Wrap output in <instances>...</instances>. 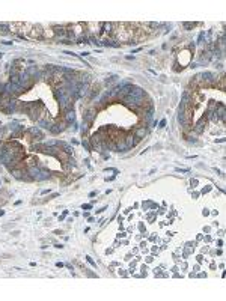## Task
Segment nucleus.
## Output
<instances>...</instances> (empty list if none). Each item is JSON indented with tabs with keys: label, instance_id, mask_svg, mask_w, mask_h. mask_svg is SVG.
<instances>
[{
	"label": "nucleus",
	"instance_id": "1",
	"mask_svg": "<svg viewBox=\"0 0 226 301\" xmlns=\"http://www.w3.org/2000/svg\"><path fill=\"white\" fill-rule=\"evenodd\" d=\"M145 98H146V92L142 89V87L133 86L131 92H130L122 101H124V104L127 105V107L133 109V110H137L139 107H142V105L145 104Z\"/></svg>",
	"mask_w": 226,
	"mask_h": 301
},
{
	"label": "nucleus",
	"instance_id": "2",
	"mask_svg": "<svg viewBox=\"0 0 226 301\" xmlns=\"http://www.w3.org/2000/svg\"><path fill=\"white\" fill-rule=\"evenodd\" d=\"M3 92H5V93H8L9 96H17V95H20V93H23V92H26V91L23 89V87H21L20 84L8 82V83L3 86ZM3 92H2V93H3Z\"/></svg>",
	"mask_w": 226,
	"mask_h": 301
},
{
	"label": "nucleus",
	"instance_id": "3",
	"mask_svg": "<svg viewBox=\"0 0 226 301\" xmlns=\"http://www.w3.org/2000/svg\"><path fill=\"white\" fill-rule=\"evenodd\" d=\"M30 30L29 32V36L30 38H42V29H41V26H29Z\"/></svg>",
	"mask_w": 226,
	"mask_h": 301
},
{
	"label": "nucleus",
	"instance_id": "4",
	"mask_svg": "<svg viewBox=\"0 0 226 301\" xmlns=\"http://www.w3.org/2000/svg\"><path fill=\"white\" fill-rule=\"evenodd\" d=\"M124 141H125V146H127V149H131V148H134L136 145H137V139L134 137V134H128V136H125L124 137Z\"/></svg>",
	"mask_w": 226,
	"mask_h": 301
},
{
	"label": "nucleus",
	"instance_id": "5",
	"mask_svg": "<svg viewBox=\"0 0 226 301\" xmlns=\"http://www.w3.org/2000/svg\"><path fill=\"white\" fill-rule=\"evenodd\" d=\"M65 127H66L65 122H56V123H53V125H51L50 132H51V134H59V132H62V131L65 130Z\"/></svg>",
	"mask_w": 226,
	"mask_h": 301
},
{
	"label": "nucleus",
	"instance_id": "6",
	"mask_svg": "<svg viewBox=\"0 0 226 301\" xmlns=\"http://www.w3.org/2000/svg\"><path fill=\"white\" fill-rule=\"evenodd\" d=\"M89 93H91L89 84H80L79 93H77V98H84V96H89Z\"/></svg>",
	"mask_w": 226,
	"mask_h": 301
},
{
	"label": "nucleus",
	"instance_id": "7",
	"mask_svg": "<svg viewBox=\"0 0 226 301\" xmlns=\"http://www.w3.org/2000/svg\"><path fill=\"white\" fill-rule=\"evenodd\" d=\"M63 122L66 125H71V123H75V113L74 110H69L63 114Z\"/></svg>",
	"mask_w": 226,
	"mask_h": 301
},
{
	"label": "nucleus",
	"instance_id": "8",
	"mask_svg": "<svg viewBox=\"0 0 226 301\" xmlns=\"http://www.w3.org/2000/svg\"><path fill=\"white\" fill-rule=\"evenodd\" d=\"M29 132L32 134V139L33 140H36V141H42V139H44V134L41 132L39 128H30Z\"/></svg>",
	"mask_w": 226,
	"mask_h": 301
},
{
	"label": "nucleus",
	"instance_id": "9",
	"mask_svg": "<svg viewBox=\"0 0 226 301\" xmlns=\"http://www.w3.org/2000/svg\"><path fill=\"white\" fill-rule=\"evenodd\" d=\"M95 113H97V111H95L93 109L88 110V111H86V113L83 114V122H86V123H89V125H91V123L93 122V118H95Z\"/></svg>",
	"mask_w": 226,
	"mask_h": 301
},
{
	"label": "nucleus",
	"instance_id": "10",
	"mask_svg": "<svg viewBox=\"0 0 226 301\" xmlns=\"http://www.w3.org/2000/svg\"><path fill=\"white\" fill-rule=\"evenodd\" d=\"M53 33L56 36H60V38H66V27L65 26H54L53 27Z\"/></svg>",
	"mask_w": 226,
	"mask_h": 301
},
{
	"label": "nucleus",
	"instance_id": "11",
	"mask_svg": "<svg viewBox=\"0 0 226 301\" xmlns=\"http://www.w3.org/2000/svg\"><path fill=\"white\" fill-rule=\"evenodd\" d=\"M146 132H148V130L145 128V127H139V128H136L134 130V137L137 139V140H140V139H143L145 136H146Z\"/></svg>",
	"mask_w": 226,
	"mask_h": 301
},
{
	"label": "nucleus",
	"instance_id": "12",
	"mask_svg": "<svg viewBox=\"0 0 226 301\" xmlns=\"http://www.w3.org/2000/svg\"><path fill=\"white\" fill-rule=\"evenodd\" d=\"M48 178H50V172H48L47 169H42V167H41V172L38 173V176H36V179H35V181L41 182V181H45V179H48Z\"/></svg>",
	"mask_w": 226,
	"mask_h": 301
},
{
	"label": "nucleus",
	"instance_id": "13",
	"mask_svg": "<svg viewBox=\"0 0 226 301\" xmlns=\"http://www.w3.org/2000/svg\"><path fill=\"white\" fill-rule=\"evenodd\" d=\"M57 146L60 148V150H65V152H66V154H69V155H71V154H73V150H74V149H73L71 146H69L68 143H65V141H57Z\"/></svg>",
	"mask_w": 226,
	"mask_h": 301
},
{
	"label": "nucleus",
	"instance_id": "14",
	"mask_svg": "<svg viewBox=\"0 0 226 301\" xmlns=\"http://www.w3.org/2000/svg\"><path fill=\"white\" fill-rule=\"evenodd\" d=\"M38 123H39V127H41V128H45V130H48V131H50L51 125H53V123H51L48 119H45V118H41V119H38Z\"/></svg>",
	"mask_w": 226,
	"mask_h": 301
},
{
	"label": "nucleus",
	"instance_id": "15",
	"mask_svg": "<svg viewBox=\"0 0 226 301\" xmlns=\"http://www.w3.org/2000/svg\"><path fill=\"white\" fill-rule=\"evenodd\" d=\"M101 27L104 29L103 32H106V33L112 35V33H113V27H115V24H113V23H101Z\"/></svg>",
	"mask_w": 226,
	"mask_h": 301
},
{
	"label": "nucleus",
	"instance_id": "16",
	"mask_svg": "<svg viewBox=\"0 0 226 301\" xmlns=\"http://www.w3.org/2000/svg\"><path fill=\"white\" fill-rule=\"evenodd\" d=\"M143 114H145V116H143L145 122H146V123H149V122L152 121V114H154V107H152V109H146Z\"/></svg>",
	"mask_w": 226,
	"mask_h": 301
},
{
	"label": "nucleus",
	"instance_id": "17",
	"mask_svg": "<svg viewBox=\"0 0 226 301\" xmlns=\"http://www.w3.org/2000/svg\"><path fill=\"white\" fill-rule=\"evenodd\" d=\"M69 157H71V155H69V154H66L65 150H60V152L56 155V158H57L59 161H62V163H66V161L69 160Z\"/></svg>",
	"mask_w": 226,
	"mask_h": 301
},
{
	"label": "nucleus",
	"instance_id": "18",
	"mask_svg": "<svg viewBox=\"0 0 226 301\" xmlns=\"http://www.w3.org/2000/svg\"><path fill=\"white\" fill-rule=\"evenodd\" d=\"M23 163H26V166H27V167H32V166H38L39 161H38L36 157H29V158H26Z\"/></svg>",
	"mask_w": 226,
	"mask_h": 301
},
{
	"label": "nucleus",
	"instance_id": "19",
	"mask_svg": "<svg viewBox=\"0 0 226 301\" xmlns=\"http://www.w3.org/2000/svg\"><path fill=\"white\" fill-rule=\"evenodd\" d=\"M206 123V116H204V118H201V121H199L197 123H196V131L197 132H202L204 131V125Z\"/></svg>",
	"mask_w": 226,
	"mask_h": 301
},
{
	"label": "nucleus",
	"instance_id": "20",
	"mask_svg": "<svg viewBox=\"0 0 226 301\" xmlns=\"http://www.w3.org/2000/svg\"><path fill=\"white\" fill-rule=\"evenodd\" d=\"M98 95H100V86L93 87V89L91 91V93H89V100H95V98H97Z\"/></svg>",
	"mask_w": 226,
	"mask_h": 301
},
{
	"label": "nucleus",
	"instance_id": "21",
	"mask_svg": "<svg viewBox=\"0 0 226 301\" xmlns=\"http://www.w3.org/2000/svg\"><path fill=\"white\" fill-rule=\"evenodd\" d=\"M103 45H110V47L118 48V47H119V44H118L115 39H106V41H103Z\"/></svg>",
	"mask_w": 226,
	"mask_h": 301
},
{
	"label": "nucleus",
	"instance_id": "22",
	"mask_svg": "<svg viewBox=\"0 0 226 301\" xmlns=\"http://www.w3.org/2000/svg\"><path fill=\"white\" fill-rule=\"evenodd\" d=\"M116 80H118V75H110L107 80H106V84L109 86V84H112V83H115Z\"/></svg>",
	"mask_w": 226,
	"mask_h": 301
},
{
	"label": "nucleus",
	"instance_id": "23",
	"mask_svg": "<svg viewBox=\"0 0 226 301\" xmlns=\"http://www.w3.org/2000/svg\"><path fill=\"white\" fill-rule=\"evenodd\" d=\"M0 29H2V32H3V33H6V32H8V29H9V24L2 23V24H0Z\"/></svg>",
	"mask_w": 226,
	"mask_h": 301
},
{
	"label": "nucleus",
	"instance_id": "24",
	"mask_svg": "<svg viewBox=\"0 0 226 301\" xmlns=\"http://www.w3.org/2000/svg\"><path fill=\"white\" fill-rule=\"evenodd\" d=\"M82 145H83V146H84L86 149H88V150H92V148H91V143H89V141L86 140V139H84V140L82 141Z\"/></svg>",
	"mask_w": 226,
	"mask_h": 301
},
{
	"label": "nucleus",
	"instance_id": "25",
	"mask_svg": "<svg viewBox=\"0 0 226 301\" xmlns=\"http://www.w3.org/2000/svg\"><path fill=\"white\" fill-rule=\"evenodd\" d=\"M193 27H195V24H193V23H184V29H187V30H188V29H193Z\"/></svg>",
	"mask_w": 226,
	"mask_h": 301
},
{
	"label": "nucleus",
	"instance_id": "26",
	"mask_svg": "<svg viewBox=\"0 0 226 301\" xmlns=\"http://www.w3.org/2000/svg\"><path fill=\"white\" fill-rule=\"evenodd\" d=\"M86 261H88V262L92 265V267H97V263H95V262L92 261V258H91V256H86Z\"/></svg>",
	"mask_w": 226,
	"mask_h": 301
},
{
	"label": "nucleus",
	"instance_id": "27",
	"mask_svg": "<svg viewBox=\"0 0 226 301\" xmlns=\"http://www.w3.org/2000/svg\"><path fill=\"white\" fill-rule=\"evenodd\" d=\"M219 87H220V89H225V78H223V77L220 78V83H219Z\"/></svg>",
	"mask_w": 226,
	"mask_h": 301
},
{
	"label": "nucleus",
	"instance_id": "28",
	"mask_svg": "<svg viewBox=\"0 0 226 301\" xmlns=\"http://www.w3.org/2000/svg\"><path fill=\"white\" fill-rule=\"evenodd\" d=\"M204 38H205V32H202L201 35H199V39H197V42H199V44H201V42L204 41Z\"/></svg>",
	"mask_w": 226,
	"mask_h": 301
},
{
	"label": "nucleus",
	"instance_id": "29",
	"mask_svg": "<svg viewBox=\"0 0 226 301\" xmlns=\"http://www.w3.org/2000/svg\"><path fill=\"white\" fill-rule=\"evenodd\" d=\"M82 208H83V209H91V208H92V205H91V203H86V205H83Z\"/></svg>",
	"mask_w": 226,
	"mask_h": 301
},
{
	"label": "nucleus",
	"instance_id": "30",
	"mask_svg": "<svg viewBox=\"0 0 226 301\" xmlns=\"http://www.w3.org/2000/svg\"><path fill=\"white\" fill-rule=\"evenodd\" d=\"M164 125H166V119H161L160 121V128H163Z\"/></svg>",
	"mask_w": 226,
	"mask_h": 301
},
{
	"label": "nucleus",
	"instance_id": "31",
	"mask_svg": "<svg viewBox=\"0 0 226 301\" xmlns=\"http://www.w3.org/2000/svg\"><path fill=\"white\" fill-rule=\"evenodd\" d=\"M176 172H188V169H176Z\"/></svg>",
	"mask_w": 226,
	"mask_h": 301
},
{
	"label": "nucleus",
	"instance_id": "32",
	"mask_svg": "<svg viewBox=\"0 0 226 301\" xmlns=\"http://www.w3.org/2000/svg\"><path fill=\"white\" fill-rule=\"evenodd\" d=\"M106 208H107V206H103V208H101V209H98L97 212H103V211H106Z\"/></svg>",
	"mask_w": 226,
	"mask_h": 301
},
{
	"label": "nucleus",
	"instance_id": "33",
	"mask_svg": "<svg viewBox=\"0 0 226 301\" xmlns=\"http://www.w3.org/2000/svg\"><path fill=\"white\" fill-rule=\"evenodd\" d=\"M3 214H5V211H2V209H0V215H3Z\"/></svg>",
	"mask_w": 226,
	"mask_h": 301
},
{
	"label": "nucleus",
	"instance_id": "34",
	"mask_svg": "<svg viewBox=\"0 0 226 301\" xmlns=\"http://www.w3.org/2000/svg\"><path fill=\"white\" fill-rule=\"evenodd\" d=\"M2 100H3V96H2V93H0V102H2Z\"/></svg>",
	"mask_w": 226,
	"mask_h": 301
},
{
	"label": "nucleus",
	"instance_id": "35",
	"mask_svg": "<svg viewBox=\"0 0 226 301\" xmlns=\"http://www.w3.org/2000/svg\"><path fill=\"white\" fill-rule=\"evenodd\" d=\"M2 56H3V53H0V59H2Z\"/></svg>",
	"mask_w": 226,
	"mask_h": 301
}]
</instances>
